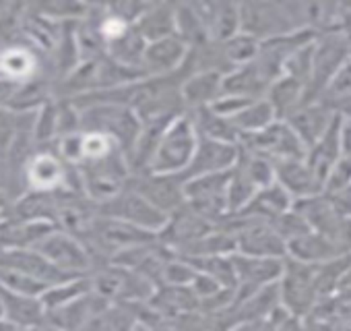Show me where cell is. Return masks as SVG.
<instances>
[{
  "mask_svg": "<svg viewBox=\"0 0 351 331\" xmlns=\"http://www.w3.org/2000/svg\"><path fill=\"white\" fill-rule=\"evenodd\" d=\"M215 228H217L215 224H211L209 220H205L203 216H199L193 207H189L184 203L178 212L167 216L165 226L157 234V240L165 249H169L173 255H178L180 251H184L193 242L201 240Z\"/></svg>",
  "mask_w": 351,
  "mask_h": 331,
  "instance_id": "14",
  "label": "cell"
},
{
  "mask_svg": "<svg viewBox=\"0 0 351 331\" xmlns=\"http://www.w3.org/2000/svg\"><path fill=\"white\" fill-rule=\"evenodd\" d=\"M132 27L147 44L176 36L173 3H149Z\"/></svg>",
  "mask_w": 351,
  "mask_h": 331,
  "instance_id": "31",
  "label": "cell"
},
{
  "mask_svg": "<svg viewBox=\"0 0 351 331\" xmlns=\"http://www.w3.org/2000/svg\"><path fill=\"white\" fill-rule=\"evenodd\" d=\"M345 253L347 251L339 242H335V240H330L318 232H312V230L285 244V257L287 259L304 263V265H312V267L322 265L326 261H332Z\"/></svg>",
  "mask_w": 351,
  "mask_h": 331,
  "instance_id": "23",
  "label": "cell"
},
{
  "mask_svg": "<svg viewBox=\"0 0 351 331\" xmlns=\"http://www.w3.org/2000/svg\"><path fill=\"white\" fill-rule=\"evenodd\" d=\"M0 331H21L19 327H15L11 321H7V319H0Z\"/></svg>",
  "mask_w": 351,
  "mask_h": 331,
  "instance_id": "59",
  "label": "cell"
},
{
  "mask_svg": "<svg viewBox=\"0 0 351 331\" xmlns=\"http://www.w3.org/2000/svg\"><path fill=\"white\" fill-rule=\"evenodd\" d=\"M347 187H351V161L341 157L335 163V168L328 172V176L324 179L322 193L328 195V197H335V195L343 193Z\"/></svg>",
  "mask_w": 351,
  "mask_h": 331,
  "instance_id": "50",
  "label": "cell"
},
{
  "mask_svg": "<svg viewBox=\"0 0 351 331\" xmlns=\"http://www.w3.org/2000/svg\"><path fill=\"white\" fill-rule=\"evenodd\" d=\"M128 187L136 191L145 201H149L157 212H161L165 218L178 212L184 203V181L178 174H155V172H143L130 176Z\"/></svg>",
  "mask_w": 351,
  "mask_h": 331,
  "instance_id": "13",
  "label": "cell"
},
{
  "mask_svg": "<svg viewBox=\"0 0 351 331\" xmlns=\"http://www.w3.org/2000/svg\"><path fill=\"white\" fill-rule=\"evenodd\" d=\"M145 48H147V42L136 34L134 27H130L124 36H120L118 40H114L106 46V56H110L114 62L122 65L124 69H130V71L145 75L143 73Z\"/></svg>",
  "mask_w": 351,
  "mask_h": 331,
  "instance_id": "35",
  "label": "cell"
},
{
  "mask_svg": "<svg viewBox=\"0 0 351 331\" xmlns=\"http://www.w3.org/2000/svg\"><path fill=\"white\" fill-rule=\"evenodd\" d=\"M77 108L81 112L83 133H101L110 137L122 149V153L134 145L141 133V122L128 106L114 102H93Z\"/></svg>",
  "mask_w": 351,
  "mask_h": 331,
  "instance_id": "1",
  "label": "cell"
},
{
  "mask_svg": "<svg viewBox=\"0 0 351 331\" xmlns=\"http://www.w3.org/2000/svg\"><path fill=\"white\" fill-rule=\"evenodd\" d=\"M0 298H3V304H5V319L11 321L15 327L29 329V327L46 323V308L40 298L13 294L3 288H0Z\"/></svg>",
  "mask_w": 351,
  "mask_h": 331,
  "instance_id": "30",
  "label": "cell"
},
{
  "mask_svg": "<svg viewBox=\"0 0 351 331\" xmlns=\"http://www.w3.org/2000/svg\"><path fill=\"white\" fill-rule=\"evenodd\" d=\"M232 263H234V271H236L234 302L256 292L258 288L275 284L283 271V259H261V257H248V255L234 253Z\"/></svg>",
  "mask_w": 351,
  "mask_h": 331,
  "instance_id": "15",
  "label": "cell"
},
{
  "mask_svg": "<svg viewBox=\"0 0 351 331\" xmlns=\"http://www.w3.org/2000/svg\"><path fill=\"white\" fill-rule=\"evenodd\" d=\"M25 15L23 3H0V46L21 40V21Z\"/></svg>",
  "mask_w": 351,
  "mask_h": 331,
  "instance_id": "45",
  "label": "cell"
},
{
  "mask_svg": "<svg viewBox=\"0 0 351 331\" xmlns=\"http://www.w3.org/2000/svg\"><path fill=\"white\" fill-rule=\"evenodd\" d=\"M234 128L240 133V139L242 137H248V135H254V133H261L263 128H267L271 122L279 120L271 108V104L261 98V100H254L250 102L248 106H244L236 116L230 118Z\"/></svg>",
  "mask_w": 351,
  "mask_h": 331,
  "instance_id": "37",
  "label": "cell"
},
{
  "mask_svg": "<svg viewBox=\"0 0 351 331\" xmlns=\"http://www.w3.org/2000/svg\"><path fill=\"white\" fill-rule=\"evenodd\" d=\"M228 331H269L267 321H240L228 327Z\"/></svg>",
  "mask_w": 351,
  "mask_h": 331,
  "instance_id": "55",
  "label": "cell"
},
{
  "mask_svg": "<svg viewBox=\"0 0 351 331\" xmlns=\"http://www.w3.org/2000/svg\"><path fill=\"white\" fill-rule=\"evenodd\" d=\"M173 25H176V36L189 48L209 42V36L205 32V25L201 21L195 3H173Z\"/></svg>",
  "mask_w": 351,
  "mask_h": 331,
  "instance_id": "36",
  "label": "cell"
},
{
  "mask_svg": "<svg viewBox=\"0 0 351 331\" xmlns=\"http://www.w3.org/2000/svg\"><path fill=\"white\" fill-rule=\"evenodd\" d=\"M197 143H199V135L186 112L180 118H176L173 122H169L165 130L161 133L155 153L151 157L149 172L180 176L193 159Z\"/></svg>",
  "mask_w": 351,
  "mask_h": 331,
  "instance_id": "2",
  "label": "cell"
},
{
  "mask_svg": "<svg viewBox=\"0 0 351 331\" xmlns=\"http://www.w3.org/2000/svg\"><path fill=\"white\" fill-rule=\"evenodd\" d=\"M147 306L153 308L157 315L173 321L189 312L201 310V302L197 294L191 290V286H173V284L157 286L151 298L147 300Z\"/></svg>",
  "mask_w": 351,
  "mask_h": 331,
  "instance_id": "25",
  "label": "cell"
},
{
  "mask_svg": "<svg viewBox=\"0 0 351 331\" xmlns=\"http://www.w3.org/2000/svg\"><path fill=\"white\" fill-rule=\"evenodd\" d=\"M34 251H38L50 265H54L66 277L89 275V271L95 267L85 244L60 228L52 230L44 240H40Z\"/></svg>",
  "mask_w": 351,
  "mask_h": 331,
  "instance_id": "9",
  "label": "cell"
},
{
  "mask_svg": "<svg viewBox=\"0 0 351 331\" xmlns=\"http://www.w3.org/2000/svg\"><path fill=\"white\" fill-rule=\"evenodd\" d=\"M341 244L347 253H351V218H345L343 220V226H341Z\"/></svg>",
  "mask_w": 351,
  "mask_h": 331,
  "instance_id": "57",
  "label": "cell"
},
{
  "mask_svg": "<svg viewBox=\"0 0 351 331\" xmlns=\"http://www.w3.org/2000/svg\"><path fill=\"white\" fill-rule=\"evenodd\" d=\"M17 128H19V114L7 108H0V155H5L11 143L15 141Z\"/></svg>",
  "mask_w": 351,
  "mask_h": 331,
  "instance_id": "52",
  "label": "cell"
},
{
  "mask_svg": "<svg viewBox=\"0 0 351 331\" xmlns=\"http://www.w3.org/2000/svg\"><path fill=\"white\" fill-rule=\"evenodd\" d=\"M330 108H332V112H335V116L339 120H351V95L330 104Z\"/></svg>",
  "mask_w": 351,
  "mask_h": 331,
  "instance_id": "56",
  "label": "cell"
},
{
  "mask_svg": "<svg viewBox=\"0 0 351 331\" xmlns=\"http://www.w3.org/2000/svg\"><path fill=\"white\" fill-rule=\"evenodd\" d=\"M132 331H151L145 323H141V321H136L134 323V327H132Z\"/></svg>",
  "mask_w": 351,
  "mask_h": 331,
  "instance_id": "60",
  "label": "cell"
},
{
  "mask_svg": "<svg viewBox=\"0 0 351 331\" xmlns=\"http://www.w3.org/2000/svg\"><path fill=\"white\" fill-rule=\"evenodd\" d=\"M236 166L250 179V183L256 189H263V187H269L275 183V163L271 159H267L265 155H258L254 151L240 147Z\"/></svg>",
  "mask_w": 351,
  "mask_h": 331,
  "instance_id": "40",
  "label": "cell"
},
{
  "mask_svg": "<svg viewBox=\"0 0 351 331\" xmlns=\"http://www.w3.org/2000/svg\"><path fill=\"white\" fill-rule=\"evenodd\" d=\"M271 224H273L275 232L285 240V244H287L289 240H293V238H298V236L310 232L308 222L293 209V205H291V209H287L285 214H281L279 218H275Z\"/></svg>",
  "mask_w": 351,
  "mask_h": 331,
  "instance_id": "47",
  "label": "cell"
},
{
  "mask_svg": "<svg viewBox=\"0 0 351 331\" xmlns=\"http://www.w3.org/2000/svg\"><path fill=\"white\" fill-rule=\"evenodd\" d=\"M304 93H306V85L287 77V75H281L277 81L271 83V87L267 89V95L265 100L271 104L275 116L279 120H285L295 108H300L304 104Z\"/></svg>",
  "mask_w": 351,
  "mask_h": 331,
  "instance_id": "34",
  "label": "cell"
},
{
  "mask_svg": "<svg viewBox=\"0 0 351 331\" xmlns=\"http://www.w3.org/2000/svg\"><path fill=\"white\" fill-rule=\"evenodd\" d=\"M81 176L83 195L95 205L108 203L116 195H120L130 183V170L122 151H116L104 159L87 161L77 166Z\"/></svg>",
  "mask_w": 351,
  "mask_h": 331,
  "instance_id": "6",
  "label": "cell"
},
{
  "mask_svg": "<svg viewBox=\"0 0 351 331\" xmlns=\"http://www.w3.org/2000/svg\"><path fill=\"white\" fill-rule=\"evenodd\" d=\"M21 331H60L56 327H52L50 323H42V325H36V327H29V329H21Z\"/></svg>",
  "mask_w": 351,
  "mask_h": 331,
  "instance_id": "58",
  "label": "cell"
},
{
  "mask_svg": "<svg viewBox=\"0 0 351 331\" xmlns=\"http://www.w3.org/2000/svg\"><path fill=\"white\" fill-rule=\"evenodd\" d=\"M347 95H351V58L332 75V79L326 83L320 100L330 106V104H335V102H339V100H343Z\"/></svg>",
  "mask_w": 351,
  "mask_h": 331,
  "instance_id": "48",
  "label": "cell"
},
{
  "mask_svg": "<svg viewBox=\"0 0 351 331\" xmlns=\"http://www.w3.org/2000/svg\"><path fill=\"white\" fill-rule=\"evenodd\" d=\"M97 214L106 216V218L120 220L124 224H130V226L151 232L155 236L161 232V228L165 226V220H167L161 212H157L149 201H145L130 187H126L120 195H116L108 203L97 205Z\"/></svg>",
  "mask_w": 351,
  "mask_h": 331,
  "instance_id": "12",
  "label": "cell"
},
{
  "mask_svg": "<svg viewBox=\"0 0 351 331\" xmlns=\"http://www.w3.org/2000/svg\"><path fill=\"white\" fill-rule=\"evenodd\" d=\"M221 75L217 73H195L180 85V95L186 112L209 108L221 95Z\"/></svg>",
  "mask_w": 351,
  "mask_h": 331,
  "instance_id": "29",
  "label": "cell"
},
{
  "mask_svg": "<svg viewBox=\"0 0 351 331\" xmlns=\"http://www.w3.org/2000/svg\"><path fill=\"white\" fill-rule=\"evenodd\" d=\"M13 214H15V199L7 191L0 189V224L13 218Z\"/></svg>",
  "mask_w": 351,
  "mask_h": 331,
  "instance_id": "54",
  "label": "cell"
},
{
  "mask_svg": "<svg viewBox=\"0 0 351 331\" xmlns=\"http://www.w3.org/2000/svg\"><path fill=\"white\" fill-rule=\"evenodd\" d=\"M219 226L234 234L236 253L261 259H285V240L275 232L271 222L246 214H230Z\"/></svg>",
  "mask_w": 351,
  "mask_h": 331,
  "instance_id": "4",
  "label": "cell"
},
{
  "mask_svg": "<svg viewBox=\"0 0 351 331\" xmlns=\"http://www.w3.org/2000/svg\"><path fill=\"white\" fill-rule=\"evenodd\" d=\"M339 135H341V153L345 159L351 161V120H341Z\"/></svg>",
  "mask_w": 351,
  "mask_h": 331,
  "instance_id": "53",
  "label": "cell"
},
{
  "mask_svg": "<svg viewBox=\"0 0 351 331\" xmlns=\"http://www.w3.org/2000/svg\"><path fill=\"white\" fill-rule=\"evenodd\" d=\"M136 323L132 304L110 302L83 331H132Z\"/></svg>",
  "mask_w": 351,
  "mask_h": 331,
  "instance_id": "38",
  "label": "cell"
},
{
  "mask_svg": "<svg viewBox=\"0 0 351 331\" xmlns=\"http://www.w3.org/2000/svg\"><path fill=\"white\" fill-rule=\"evenodd\" d=\"M91 286H89V279L87 275H81V277H71V279H64V282H58V284H52L44 290V294L40 296L46 312L50 310H56L64 304H69L71 300L79 298L81 294L89 292Z\"/></svg>",
  "mask_w": 351,
  "mask_h": 331,
  "instance_id": "39",
  "label": "cell"
},
{
  "mask_svg": "<svg viewBox=\"0 0 351 331\" xmlns=\"http://www.w3.org/2000/svg\"><path fill=\"white\" fill-rule=\"evenodd\" d=\"M186 54H189V46L178 36L149 42L143 54V73L145 77L178 75L186 60Z\"/></svg>",
  "mask_w": 351,
  "mask_h": 331,
  "instance_id": "19",
  "label": "cell"
},
{
  "mask_svg": "<svg viewBox=\"0 0 351 331\" xmlns=\"http://www.w3.org/2000/svg\"><path fill=\"white\" fill-rule=\"evenodd\" d=\"M184 259V257H182ZM193 263V267L209 277H213L221 288L236 290V271L232 263V255H213V257H201V259H186Z\"/></svg>",
  "mask_w": 351,
  "mask_h": 331,
  "instance_id": "41",
  "label": "cell"
},
{
  "mask_svg": "<svg viewBox=\"0 0 351 331\" xmlns=\"http://www.w3.org/2000/svg\"><path fill=\"white\" fill-rule=\"evenodd\" d=\"M219 46H221V52H223L228 65L234 71V69L244 67V65H248V62H252L256 58L261 42L250 38V36H246V34H242V32H238L236 36H232L230 40L221 42Z\"/></svg>",
  "mask_w": 351,
  "mask_h": 331,
  "instance_id": "42",
  "label": "cell"
},
{
  "mask_svg": "<svg viewBox=\"0 0 351 331\" xmlns=\"http://www.w3.org/2000/svg\"><path fill=\"white\" fill-rule=\"evenodd\" d=\"M195 275H197V269L193 267L191 261H186L178 255H171L167 265H165V271H163V284L191 286Z\"/></svg>",
  "mask_w": 351,
  "mask_h": 331,
  "instance_id": "49",
  "label": "cell"
},
{
  "mask_svg": "<svg viewBox=\"0 0 351 331\" xmlns=\"http://www.w3.org/2000/svg\"><path fill=\"white\" fill-rule=\"evenodd\" d=\"M38 13L46 15L56 23H77L87 13L89 3H73V0H44V3H29Z\"/></svg>",
  "mask_w": 351,
  "mask_h": 331,
  "instance_id": "43",
  "label": "cell"
},
{
  "mask_svg": "<svg viewBox=\"0 0 351 331\" xmlns=\"http://www.w3.org/2000/svg\"><path fill=\"white\" fill-rule=\"evenodd\" d=\"M281 306L295 317H310L318 306V292L314 282V267L291 259H283V271L277 279Z\"/></svg>",
  "mask_w": 351,
  "mask_h": 331,
  "instance_id": "8",
  "label": "cell"
},
{
  "mask_svg": "<svg viewBox=\"0 0 351 331\" xmlns=\"http://www.w3.org/2000/svg\"><path fill=\"white\" fill-rule=\"evenodd\" d=\"M25 187L27 191L56 193V191H79L81 176L77 166L66 163L54 147H38L25 163Z\"/></svg>",
  "mask_w": 351,
  "mask_h": 331,
  "instance_id": "3",
  "label": "cell"
},
{
  "mask_svg": "<svg viewBox=\"0 0 351 331\" xmlns=\"http://www.w3.org/2000/svg\"><path fill=\"white\" fill-rule=\"evenodd\" d=\"M193 126L201 139H211L219 143H230V145H240V133L234 128L232 120L226 116H219L211 106L209 108H199L189 112Z\"/></svg>",
  "mask_w": 351,
  "mask_h": 331,
  "instance_id": "32",
  "label": "cell"
},
{
  "mask_svg": "<svg viewBox=\"0 0 351 331\" xmlns=\"http://www.w3.org/2000/svg\"><path fill=\"white\" fill-rule=\"evenodd\" d=\"M275 183L293 199H306L322 193V185L316 181L304 159H287L275 163Z\"/></svg>",
  "mask_w": 351,
  "mask_h": 331,
  "instance_id": "24",
  "label": "cell"
},
{
  "mask_svg": "<svg viewBox=\"0 0 351 331\" xmlns=\"http://www.w3.org/2000/svg\"><path fill=\"white\" fill-rule=\"evenodd\" d=\"M238 153H240V145H230V143H219V141L199 137L193 159L186 166V170L180 174V179L186 183L191 179L228 172L238 161Z\"/></svg>",
  "mask_w": 351,
  "mask_h": 331,
  "instance_id": "16",
  "label": "cell"
},
{
  "mask_svg": "<svg viewBox=\"0 0 351 331\" xmlns=\"http://www.w3.org/2000/svg\"><path fill=\"white\" fill-rule=\"evenodd\" d=\"M108 304L110 302L106 298L89 290L79 298L71 300L69 304L46 312V323L60 331H83Z\"/></svg>",
  "mask_w": 351,
  "mask_h": 331,
  "instance_id": "20",
  "label": "cell"
},
{
  "mask_svg": "<svg viewBox=\"0 0 351 331\" xmlns=\"http://www.w3.org/2000/svg\"><path fill=\"white\" fill-rule=\"evenodd\" d=\"M335 120H337V116H335L332 108L322 100L302 104L285 118V122L300 137V141L306 145V149L310 145H314L335 124Z\"/></svg>",
  "mask_w": 351,
  "mask_h": 331,
  "instance_id": "21",
  "label": "cell"
},
{
  "mask_svg": "<svg viewBox=\"0 0 351 331\" xmlns=\"http://www.w3.org/2000/svg\"><path fill=\"white\" fill-rule=\"evenodd\" d=\"M0 288L9 290L13 294H23V296H36L40 298L44 294V290L48 288V284H44L42 279L27 275L19 269L13 267H0Z\"/></svg>",
  "mask_w": 351,
  "mask_h": 331,
  "instance_id": "44",
  "label": "cell"
},
{
  "mask_svg": "<svg viewBox=\"0 0 351 331\" xmlns=\"http://www.w3.org/2000/svg\"><path fill=\"white\" fill-rule=\"evenodd\" d=\"M205 32L211 42H226L240 32V11L238 3H226V0H201L195 3Z\"/></svg>",
  "mask_w": 351,
  "mask_h": 331,
  "instance_id": "22",
  "label": "cell"
},
{
  "mask_svg": "<svg viewBox=\"0 0 351 331\" xmlns=\"http://www.w3.org/2000/svg\"><path fill=\"white\" fill-rule=\"evenodd\" d=\"M240 147L265 155L273 163L306 157V145L300 141V137L291 130V126L285 120H275L261 133L242 137Z\"/></svg>",
  "mask_w": 351,
  "mask_h": 331,
  "instance_id": "11",
  "label": "cell"
},
{
  "mask_svg": "<svg viewBox=\"0 0 351 331\" xmlns=\"http://www.w3.org/2000/svg\"><path fill=\"white\" fill-rule=\"evenodd\" d=\"M339 128H341V120L337 118L335 124L314 145H310L306 149L304 161L308 163V168L312 170V174L316 176V181L320 185H324V179L328 176V172L335 168V163L343 157Z\"/></svg>",
  "mask_w": 351,
  "mask_h": 331,
  "instance_id": "27",
  "label": "cell"
},
{
  "mask_svg": "<svg viewBox=\"0 0 351 331\" xmlns=\"http://www.w3.org/2000/svg\"><path fill=\"white\" fill-rule=\"evenodd\" d=\"M38 75L50 77V71L46 56H42L36 48H32L25 42L0 46V77L13 83H23Z\"/></svg>",
  "mask_w": 351,
  "mask_h": 331,
  "instance_id": "17",
  "label": "cell"
},
{
  "mask_svg": "<svg viewBox=\"0 0 351 331\" xmlns=\"http://www.w3.org/2000/svg\"><path fill=\"white\" fill-rule=\"evenodd\" d=\"M52 230H56L54 224L21 220L13 216L7 222L0 224V249H5V251L36 249L40 240H44Z\"/></svg>",
  "mask_w": 351,
  "mask_h": 331,
  "instance_id": "26",
  "label": "cell"
},
{
  "mask_svg": "<svg viewBox=\"0 0 351 331\" xmlns=\"http://www.w3.org/2000/svg\"><path fill=\"white\" fill-rule=\"evenodd\" d=\"M293 209L308 222L312 232H318L335 242L341 244V226H343V216L332 203V199L324 193L293 201ZM343 247V244H341Z\"/></svg>",
  "mask_w": 351,
  "mask_h": 331,
  "instance_id": "18",
  "label": "cell"
},
{
  "mask_svg": "<svg viewBox=\"0 0 351 331\" xmlns=\"http://www.w3.org/2000/svg\"><path fill=\"white\" fill-rule=\"evenodd\" d=\"M291 205H293V199L277 183H273L269 187L258 189L254 193V197L250 199V203L238 214H246V216H252V218H258L265 222H273L275 218H279L281 214L291 209Z\"/></svg>",
  "mask_w": 351,
  "mask_h": 331,
  "instance_id": "33",
  "label": "cell"
},
{
  "mask_svg": "<svg viewBox=\"0 0 351 331\" xmlns=\"http://www.w3.org/2000/svg\"><path fill=\"white\" fill-rule=\"evenodd\" d=\"M228 183H230V170L186 181L184 183L186 205L193 207L199 216H203L211 224L219 226L230 216Z\"/></svg>",
  "mask_w": 351,
  "mask_h": 331,
  "instance_id": "10",
  "label": "cell"
},
{
  "mask_svg": "<svg viewBox=\"0 0 351 331\" xmlns=\"http://www.w3.org/2000/svg\"><path fill=\"white\" fill-rule=\"evenodd\" d=\"M351 58V40L339 32L318 34L312 44V73L304 93V104L320 100L332 75Z\"/></svg>",
  "mask_w": 351,
  "mask_h": 331,
  "instance_id": "7",
  "label": "cell"
},
{
  "mask_svg": "<svg viewBox=\"0 0 351 331\" xmlns=\"http://www.w3.org/2000/svg\"><path fill=\"white\" fill-rule=\"evenodd\" d=\"M54 98H56V83L48 75H38L34 79L15 85L7 102V110L15 114L38 112L44 104L52 102Z\"/></svg>",
  "mask_w": 351,
  "mask_h": 331,
  "instance_id": "28",
  "label": "cell"
},
{
  "mask_svg": "<svg viewBox=\"0 0 351 331\" xmlns=\"http://www.w3.org/2000/svg\"><path fill=\"white\" fill-rule=\"evenodd\" d=\"M269 331H308V323L302 317H295L287 312L283 306H279L269 319Z\"/></svg>",
  "mask_w": 351,
  "mask_h": 331,
  "instance_id": "51",
  "label": "cell"
},
{
  "mask_svg": "<svg viewBox=\"0 0 351 331\" xmlns=\"http://www.w3.org/2000/svg\"><path fill=\"white\" fill-rule=\"evenodd\" d=\"M79 166L87 163V161H97L104 159L116 151H122L110 137L101 135V133H83L81 130V145H79Z\"/></svg>",
  "mask_w": 351,
  "mask_h": 331,
  "instance_id": "46",
  "label": "cell"
},
{
  "mask_svg": "<svg viewBox=\"0 0 351 331\" xmlns=\"http://www.w3.org/2000/svg\"><path fill=\"white\" fill-rule=\"evenodd\" d=\"M238 11H240V32L258 42H267L273 38L300 32L291 11V3L250 0V3H238Z\"/></svg>",
  "mask_w": 351,
  "mask_h": 331,
  "instance_id": "5",
  "label": "cell"
}]
</instances>
